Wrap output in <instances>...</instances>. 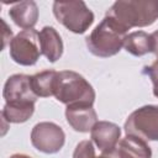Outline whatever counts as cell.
I'll return each instance as SVG.
<instances>
[{"instance_id": "6da1fadb", "label": "cell", "mask_w": 158, "mask_h": 158, "mask_svg": "<svg viewBox=\"0 0 158 158\" xmlns=\"http://www.w3.org/2000/svg\"><path fill=\"white\" fill-rule=\"evenodd\" d=\"M106 16L115 20L126 31L132 27L151 26L158 19V1L118 0L110 6Z\"/></svg>"}, {"instance_id": "7a4b0ae2", "label": "cell", "mask_w": 158, "mask_h": 158, "mask_svg": "<svg viewBox=\"0 0 158 158\" xmlns=\"http://www.w3.org/2000/svg\"><path fill=\"white\" fill-rule=\"evenodd\" d=\"M127 31L115 20L106 16L85 38L89 52L100 58H109L117 54L123 47Z\"/></svg>"}, {"instance_id": "3957f363", "label": "cell", "mask_w": 158, "mask_h": 158, "mask_svg": "<svg viewBox=\"0 0 158 158\" xmlns=\"http://www.w3.org/2000/svg\"><path fill=\"white\" fill-rule=\"evenodd\" d=\"M53 96L62 104L93 105L95 101V90L91 84L79 73L73 70L57 72Z\"/></svg>"}, {"instance_id": "277c9868", "label": "cell", "mask_w": 158, "mask_h": 158, "mask_svg": "<svg viewBox=\"0 0 158 158\" xmlns=\"http://www.w3.org/2000/svg\"><path fill=\"white\" fill-rule=\"evenodd\" d=\"M53 14L73 33H84L94 22V14L84 1H54Z\"/></svg>"}, {"instance_id": "5b68a950", "label": "cell", "mask_w": 158, "mask_h": 158, "mask_svg": "<svg viewBox=\"0 0 158 158\" xmlns=\"http://www.w3.org/2000/svg\"><path fill=\"white\" fill-rule=\"evenodd\" d=\"M125 132L144 141H158V105H144L135 110L125 122Z\"/></svg>"}, {"instance_id": "8992f818", "label": "cell", "mask_w": 158, "mask_h": 158, "mask_svg": "<svg viewBox=\"0 0 158 158\" xmlns=\"http://www.w3.org/2000/svg\"><path fill=\"white\" fill-rule=\"evenodd\" d=\"M38 32L33 28L19 32L10 41V57L20 65H35L41 56Z\"/></svg>"}, {"instance_id": "52a82bcc", "label": "cell", "mask_w": 158, "mask_h": 158, "mask_svg": "<svg viewBox=\"0 0 158 158\" xmlns=\"http://www.w3.org/2000/svg\"><path fill=\"white\" fill-rule=\"evenodd\" d=\"M65 142V135L62 127L54 122H40L31 131L32 146L43 153L53 154L62 149Z\"/></svg>"}, {"instance_id": "ba28073f", "label": "cell", "mask_w": 158, "mask_h": 158, "mask_svg": "<svg viewBox=\"0 0 158 158\" xmlns=\"http://www.w3.org/2000/svg\"><path fill=\"white\" fill-rule=\"evenodd\" d=\"M2 96L5 104L11 106H31L38 98L31 86V77L26 74L9 77L4 85Z\"/></svg>"}, {"instance_id": "9c48e42d", "label": "cell", "mask_w": 158, "mask_h": 158, "mask_svg": "<svg viewBox=\"0 0 158 158\" xmlns=\"http://www.w3.org/2000/svg\"><path fill=\"white\" fill-rule=\"evenodd\" d=\"M91 139L96 144V147L101 151L102 154L115 152L120 137H121V128L109 121H98L90 131Z\"/></svg>"}, {"instance_id": "30bf717a", "label": "cell", "mask_w": 158, "mask_h": 158, "mask_svg": "<svg viewBox=\"0 0 158 158\" xmlns=\"http://www.w3.org/2000/svg\"><path fill=\"white\" fill-rule=\"evenodd\" d=\"M65 118L69 126L77 132H89L98 122V115L93 105L75 104L65 109Z\"/></svg>"}, {"instance_id": "8fae6325", "label": "cell", "mask_w": 158, "mask_h": 158, "mask_svg": "<svg viewBox=\"0 0 158 158\" xmlns=\"http://www.w3.org/2000/svg\"><path fill=\"white\" fill-rule=\"evenodd\" d=\"M38 42L41 54H43L48 62H57L63 54V41L57 32V30L52 26H44L38 32Z\"/></svg>"}, {"instance_id": "7c38bea8", "label": "cell", "mask_w": 158, "mask_h": 158, "mask_svg": "<svg viewBox=\"0 0 158 158\" xmlns=\"http://www.w3.org/2000/svg\"><path fill=\"white\" fill-rule=\"evenodd\" d=\"M9 16L16 26L23 30H31L38 20V7L32 0H26L15 4L9 10Z\"/></svg>"}, {"instance_id": "4fadbf2b", "label": "cell", "mask_w": 158, "mask_h": 158, "mask_svg": "<svg viewBox=\"0 0 158 158\" xmlns=\"http://www.w3.org/2000/svg\"><path fill=\"white\" fill-rule=\"evenodd\" d=\"M115 152L120 158H152V149L147 141L132 135L120 139Z\"/></svg>"}, {"instance_id": "5bb4252c", "label": "cell", "mask_w": 158, "mask_h": 158, "mask_svg": "<svg viewBox=\"0 0 158 158\" xmlns=\"http://www.w3.org/2000/svg\"><path fill=\"white\" fill-rule=\"evenodd\" d=\"M125 49L136 57H142L149 52H152V40L151 35H148L144 31H136L131 32L126 36Z\"/></svg>"}, {"instance_id": "9a60e30c", "label": "cell", "mask_w": 158, "mask_h": 158, "mask_svg": "<svg viewBox=\"0 0 158 158\" xmlns=\"http://www.w3.org/2000/svg\"><path fill=\"white\" fill-rule=\"evenodd\" d=\"M57 72L56 70H42L31 75V86L35 94L38 98H48L53 95L54 90V81H56Z\"/></svg>"}, {"instance_id": "2e32d148", "label": "cell", "mask_w": 158, "mask_h": 158, "mask_svg": "<svg viewBox=\"0 0 158 158\" xmlns=\"http://www.w3.org/2000/svg\"><path fill=\"white\" fill-rule=\"evenodd\" d=\"M35 112V106H10L4 105L1 116L5 121L11 123H22L26 122Z\"/></svg>"}, {"instance_id": "e0dca14e", "label": "cell", "mask_w": 158, "mask_h": 158, "mask_svg": "<svg viewBox=\"0 0 158 158\" xmlns=\"http://www.w3.org/2000/svg\"><path fill=\"white\" fill-rule=\"evenodd\" d=\"M73 158H96L93 142L89 139L79 142L73 152Z\"/></svg>"}, {"instance_id": "ac0fdd59", "label": "cell", "mask_w": 158, "mask_h": 158, "mask_svg": "<svg viewBox=\"0 0 158 158\" xmlns=\"http://www.w3.org/2000/svg\"><path fill=\"white\" fill-rule=\"evenodd\" d=\"M144 74H147L153 83V94L158 98V59H156L149 67H144Z\"/></svg>"}, {"instance_id": "d6986e66", "label": "cell", "mask_w": 158, "mask_h": 158, "mask_svg": "<svg viewBox=\"0 0 158 158\" xmlns=\"http://www.w3.org/2000/svg\"><path fill=\"white\" fill-rule=\"evenodd\" d=\"M151 40H152V53H154L158 57V30L151 33Z\"/></svg>"}, {"instance_id": "ffe728a7", "label": "cell", "mask_w": 158, "mask_h": 158, "mask_svg": "<svg viewBox=\"0 0 158 158\" xmlns=\"http://www.w3.org/2000/svg\"><path fill=\"white\" fill-rule=\"evenodd\" d=\"M96 158H120V157L116 154V152H112V153H107V154H101Z\"/></svg>"}, {"instance_id": "44dd1931", "label": "cell", "mask_w": 158, "mask_h": 158, "mask_svg": "<svg viewBox=\"0 0 158 158\" xmlns=\"http://www.w3.org/2000/svg\"><path fill=\"white\" fill-rule=\"evenodd\" d=\"M9 158H32V157H30V156H27V154H23V153H16V154L10 156Z\"/></svg>"}]
</instances>
